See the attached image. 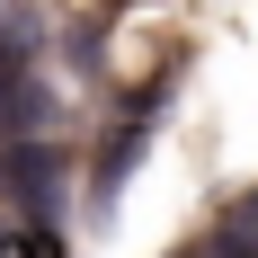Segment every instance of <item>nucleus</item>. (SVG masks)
Masks as SVG:
<instances>
[{
  "label": "nucleus",
  "instance_id": "f257e3e1",
  "mask_svg": "<svg viewBox=\"0 0 258 258\" xmlns=\"http://www.w3.org/2000/svg\"><path fill=\"white\" fill-rule=\"evenodd\" d=\"M0 196H18L36 223L53 214V196H62V160L45 152V134H27V143H0Z\"/></svg>",
  "mask_w": 258,
  "mask_h": 258
},
{
  "label": "nucleus",
  "instance_id": "f03ea898",
  "mask_svg": "<svg viewBox=\"0 0 258 258\" xmlns=\"http://www.w3.org/2000/svg\"><path fill=\"white\" fill-rule=\"evenodd\" d=\"M36 53V0H0V72H18Z\"/></svg>",
  "mask_w": 258,
  "mask_h": 258
},
{
  "label": "nucleus",
  "instance_id": "7ed1b4c3",
  "mask_svg": "<svg viewBox=\"0 0 258 258\" xmlns=\"http://www.w3.org/2000/svg\"><path fill=\"white\" fill-rule=\"evenodd\" d=\"M187 258H258V240H249V232L232 223V232H214V240H196Z\"/></svg>",
  "mask_w": 258,
  "mask_h": 258
},
{
  "label": "nucleus",
  "instance_id": "20e7f679",
  "mask_svg": "<svg viewBox=\"0 0 258 258\" xmlns=\"http://www.w3.org/2000/svg\"><path fill=\"white\" fill-rule=\"evenodd\" d=\"M9 258H62V240L36 223V232H18V240H9Z\"/></svg>",
  "mask_w": 258,
  "mask_h": 258
},
{
  "label": "nucleus",
  "instance_id": "39448f33",
  "mask_svg": "<svg viewBox=\"0 0 258 258\" xmlns=\"http://www.w3.org/2000/svg\"><path fill=\"white\" fill-rule=\"evenodd\" d=\"M232 223H240V232L258 240V196H240V214H232Z\"/></svg>",
  "mask_w": 258,
  "mask_h": 258
},
{
  "label": "nucleus",
  "instance_id": "423d86ee",
  "mask_svg": "<svg viewBox=\"0 0 258 258\" xmlns=\"http://www.w3.org/2000/svg\"><path fill=\"white\" fill-rule=\"evenodd\" d=\"M0 258H9V240H0Z\"/></svg>",
  "mask_w": 258,
  "mask_h": 258
}]
</instances>
